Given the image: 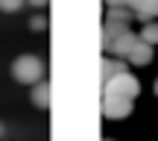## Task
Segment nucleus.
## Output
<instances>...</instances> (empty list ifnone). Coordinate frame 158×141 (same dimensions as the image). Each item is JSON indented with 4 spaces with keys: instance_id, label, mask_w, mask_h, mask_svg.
Segmentation results:
<instances>
[{
    "instance_id": "obj_1",
    "label": "nucleus",
    "mask_w": 158,
    "mask_h": 141,
    "mask_svg": "<svg viewBox=\"0 0 158 141\" xmlns=\"http://www.w3.org/2000/svg\"><path fill=\"white\" fill-rule=\"evenodd\" d=\"M12 73H15L18 82L35 85V82H41V77H44V65H41V59H35V56H18L15 65H12Z\"/></svg>"
},
{
    "instance_id": "obj_2",
    "label": "nucleus",
    "mask_w": 158,
    "mask_h": 141,
    "mask_svg": "<svg viewBox=\"0 0 158 141\" xmlns=\"http://www.w3.org/2000/svg\"><path fill=\"white\" fill-rule=\"evenodd\" d=\"M102 94H117V97L135 100V97L141 94V82H138L129 71H123V73H117V77H111L108 82H102Z\"/></svg>"
},
{
    "instance_id": "obj_3",
    "label": "nucleus",
    "mask_w": 158,
    "mask_h": 141,
    "mask_svg": "<svg viewBox=\"0 0 158 141\" xmlns=\"http://www.w3.org/2000/svg\"><path fill=\"white\" fill-rule=\"evenodd\" d=\"M102 115L111 121L126 118V115H132V100L129 97H117V94H102Z\"/></svg>"
},
{
    "instance_id": "obj_4",
    "label": "nucleus",
    "mask_w": 158,
    "mask_h": 141,
    "mask_svg": "<svg viewBox=\"0 0 158 141\" xmlns=\"http://www.w3.org/2000/svg\"><path fill=\"white\" fill-rule=\"evenodd\" d=\"M138 44V35L132 33V29H126V33H120L117 38L111 41V47H108V53H114L117 59H129V53H132V47Z\"/></svg>"
},
{
    "instance_id": "obj_5",
    "label": "nucleus",
    "mask_w": 158,
    "mask_h": 141,
    "mask_svg": "<svg viewBox=\"0 0 158 141\" xmlns=\"http://www.w3.org/2000/svg\"><path fill=\"white\" fill-rule=\"evenodd\" d=\"M129 9L141 21H155L158 18V0H129Z\"/></svg>"
},
{
    "instance_id": "obj_6",
    "label": "nucleus",
    "mask_w": 158,
    "mask_h": 141,
    "mask_svg": "<svg viewBox=\"0 0 158 141\" xmlns=\"http://www.w3.org/2000/svg\"><path fill=\"white\" fill-rule=\"evenodd\" d=\"M129 62L132 65H149L152 62V44H147V41L138 38V44L132 47V53H129Z\"/></svg>"
},
{
    "instance_id": "obj_7",
    "label": "nucleus",
    "mask_w": 158,
    "mask_h": 141,
    "mask_svg": "<svg viewBox=\"0 0 158 141\" xmlns=\"http://www.w3.org/2000/svg\"><path fill=\"white\" fill-rule=\"evenodd\" d=\"M123 71H126V65L117 62V59H102V65H100V77H102V82H108L111 77H117V73H123Z\"/></svg>"
},
{
    "instance_id": "obj_8",
    "label": "nucleus",
    "mask_w": 158,
    "mask_h": 141,
    "mask_svg": "<svg viewBox=\"0 0 158 141\" xmlns=\"http://www.w3.org/2000/svg\"><path fill=\"white\" fill-rule=\"evenodd\" d=\"M132 15H135V12H132L129 6H108V15H106V21L129 24V21H132Z\"/></svg>"
},
{
    "instance_id": "obj_9",
    "label": "nucleus",
    "mask_w": 158,
    "mask_h": 141,
    "mask_svg": "<svg viewBox=\"0 0 158 141\" xmlns=\"http://www.w3.org/2000/svg\"><path fill=\"white\" fill-rule=\"evenodd\" d=\"M32 103H35L38 109H47V106H50V85H47V82H35Z\"/></svg>"
},
{
    "instance_id": "obj_10",
    "label": "nucleus",
    "mask_w": 158,
    "mask_h": 141,
    "mask_svg": "<svg viewBox=\"0 0 158 141\" xmlns=\"http://www.w3.org/2000/svg\"><path fill=\"white\" fill-rule=\"evenodd\" d=\"M138 38L155 47V44H158V24H155V21H147V27L141 29V35H138Z\"/></svg>"
},
{
    "instance_id": "obj_11",
    "label": "nucleus",
    "mask_w": 158,
    "mask_h": 141,
    "mask_svg": "<svg viewBox=\"0 0 158 141\" xmlns=\"http://www.w3.org/2000/svg\"><path fill=\"white\" fill-rule=\"evenodd\" d=\"M23 6V0H0V12H18Z\"/></svg>"
},
{
    "instance_id": "obj_12",
    "label": "nucleus",
    "mask_w": 158,
    "mask_h": 141,
    "mask_svg": "<svg viewBox=\"0 0 158 141\" xmlns=\"http://www.w3.org/2000/svg\"><path fill=\"white\" fill-rule=\"evenodd\" d=\"M29 27H32V29H44V27H47V18H44V15L32 18V21H29Z\"/></svg>"
},
{
    "instance_id": "obj_13",
    "label": "nucleus",
    "mask_w": 158,
    "mask_h": 141,
    "mask_svg": "<svg viewBox=\"0 0 158 141\" xmlns=\"http://www.w3.org/2000/svg\"><path fill=\"white\" fill-rule=\"evenodd\" d=\"M108 6H129V0H106Z\"/></svg>"
},
{
    "instance_id": "obj_14",
    "label": "nucleus",
    "mask_w": 158,
    "mask_h": 141,
    "mask_svg": "<svg viewBox=\"0 0 158 141\" xmlns=\"http://www.w3.org/2000/svg\"><path fill=\"white\" fill-rule=\"evenodd\" d=\"M32 6H47V0H29Z\"/></svg>"
},
{
    "instance_id": "obj_15",
    "label": "nucleus",
    "mask_w": 158,
    "mask_h": 141,
    "mask_svg": "<svg viewBox=\"0 0 158 141\" xmlns=\"http://www.w3.org/2000/svg\"><path fill=\"white\" fill-rule=\"evenodd\" d=\"M155 94H158V79H155Z\"/></svg>"
},
{
    "instance_id": "obj_16",
    "label": "nucleus",
    "mask_w": 158,
    "mask_h": 141,
    "mask_svg": "<svg viewBox=\"0 0 158 141\" xmlns=\"http://www.w3.org/2000/svg\"><path fill=\"white\" fill-rule=\"evenodd\" d=\"M0 135H3V124H0Z\"/></svg>"
},
{
    "instance_id": "obj_17",
    "label": "nucleus",
    "mask_w": 158,
    "mask_h": 141,
    "mask_svg": "<svg viewBox=\"0 0 158 141\" xmlns=\"http://www.w3.org/2000/svg\"><path fill=\"white\" fill-rule=\"evenodd\" d=\"M102 141H114V138H102Z\"/></svg>"
}]
</instances>
